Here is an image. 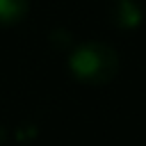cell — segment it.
I'll use <instances>...</instances> for the list:
<instances>
[{
  "instance_id": "cell-1",
  "label": "cell",
  "mask_w": 146,
  "mask_h": 146,
  "mask_svg": "<svg viewBox=\"0 0 146 146\" xmlns=\"http://www.w3.org/2000/svg\"><path fill=\"white\" fill-rule=\"evenodd\" d=\"M68 71L84 84H107L119 73V52L105 41H84L68 55Z\"/></svg>"
},
{
  "instance_id": "cell-3",
  "label": "cell",
  "mask_w": 146,
  "mask_h": 146,
  "mask_svg": "<svg viewBox=\"0 0 146 146\" xmlns=\"http://www.w3.org/2000/svg\"><path fill=\"white\" fill-rule=\"evenodd\" d=\"M114 21L121 27H137L141 23V9L132 0H116L114 5Z\"/></svg>"
},
{
  "instance_id": "cell-2",
  "label": "cell",
  "mask_w": 146,
  "mask_h": 146,
  "mask_svg": "<svg viewBox=\"0 0 146 146\" xmlns=\"http://www.w3.org/2000/svg\"><path fill=\"white\" fill-rule=\"evenodd\" d=\"M30 11V0H0V25H16Z\"/></svg>"
}]
</instances>
